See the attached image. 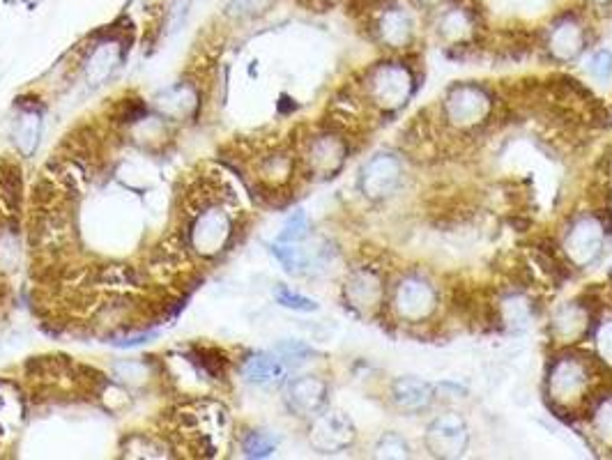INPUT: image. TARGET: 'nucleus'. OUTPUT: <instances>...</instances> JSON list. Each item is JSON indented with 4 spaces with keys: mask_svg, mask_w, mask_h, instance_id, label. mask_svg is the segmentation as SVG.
Wrapping results in <instances>:
<instances>
[{
    "mask_svg": "<svg viewBox=\"0 0 612 460\" xmlns=\"http://www.w3.org/2000/svg\"><path fill=\"white\" fill-rule=\"evenodd\" d=\"M175 435L196 456H217L228 435V412L219 403H191L175 414Z\"/></svg>",
    "mask_w": 612,
    "mask_h": 460,
    "instance_id": "nucleus-1",
    "label": "nucleus"
},
{
    "mask_svg": "<svg viewBox=\"0 0 612 460\" xmlns=\"http://www.w3.org/2000/svg\"><path fill=\"white\" fill-rule=\"evenodd\" d=\"M548 396L550 401L564 410L580 408L596 385V364L585 355H562L557 357L548 371Z\"/></svg>",
    "mask_w": 612,
    "mask_h": 460,
    "instance_id": "nucleus-2",
    "label": "nucleus"
},
{
    "mask_svg": "<svg viewBox=\"0 0 612 460\" xmlns=\"http://www.w3.org/2000/svg\"><path fill=\"white\" fill-rule=\"evenodd\" d=\"M364 95L369 102L387 113L403 109L415 92V74L399 60H385L366 72Z\"/></svg>",
    "mask_w": 612,
    "mask_h": 460,
    "instance_id": "nucleus-3",
    "label": "nucleus"
},
{
    "mask_svg": "<svg viewBox=\"0 0 612 460\" xmlns=\"http://www.w3.org/2000/svg\"><path fill=\"white\" fill-rule=\"evenodd\" d=\"M493 97L477 83H456L442 99V113L451 127L474 129L491 118Z\"/></svg>",
    "mask_w": 612,
    "mask_h": 460,
    "instance_id": "nucleus-4",
    "label": "nucleus"
},
{
    "mask_svg": "<svg viewBox=\"0 0 612 460\" xmlns=\"http://www.w3.org/2000/svg\"><path fill=\"white\" fill-rule=\"evenodd\" d=\"M438 304V290L422 274H405L392 290V309L408 325H422L431 320Z\"/></svg>",
    "mask_w": 612,
    "mask_h": 460,
    "instance_id": "nucleus-5",
    "label": "nucleus"
},
{
    "mask_svg": "<svg viewBox=\"0 0 612 460\" xmlns=\"http://www.w3.org/2000/svg\"><path fill=\"white\" fill-rule=\"evenodd\" d=\"M606 247V228L596 214H580L564 230L562 251L566 260L578 270L594 265Z\"/></svg>",
    "mask_w": 612,
    "mask_h": 460,
    "instance_id": "nucleus-6",
    "label": "nucleus"
},
{
    "mask_svg": "<svg viewBox=\"0 0 612 460\" xmlns=\"http://www.w3.org/2000/svg\"><path fill=\"white\" fill-rule=\"evenodd\" d=\"M35 212V210H33ZM74 242V224L72 217L63 207H47V210H37L33 214V228H30V244L33 251L40 253H60L70 249Z\"/></svg>",
    "mask_w": 612,
    "mask_h": 460,
    "instance_id": "nucleus-7",
    "label": "nucleus"
},
{
    "mask_svg": "<svg viewBox=\"0 0 612 460\" xmlns=\"http://www.w3.org/2000/svg\"><path fill=\"white\" fill-rule=\"evenodd\" d=\"M231 235H233L231 217H228L224 207L212 203L208 207H203V210L198 212V217L194 219V224H191L189 244L196 253L210 258L217 256V253L226 247Z\"/></svg>",
    "mask_w": 612,
    "mask_h": 460,
    "instance_id": "nucleus-8",
    "label": "nucleus"
},
{
    "mask_svg": "<svg viewBox=\"0 0 612 460\" xmlns=\"http://www.w3.org/2000/svg\"><path fill=\"white\" fill-rule=\"evenodd\" d=\"M369 19L373 35L385 49L403 51L415 40V17L408 7L396 3V0H387Z\"/></svg>",
    "mask_w": 612,
    "mask_h": 460,
    "instance_id": "nucleus-9",
    "label": "nucleus"
},
{
    "mask_svg": "<svg viewBox=\"0 0 612 460\" xmlns=\"http://www.w3.org/2000/svg\"><path fill=\"white\" fill-rule=\"evenodd\" d=\"M403 184V164L392 152H378L359 171V191L378 203L399 191Z\"/></svg>",
    "mask_w": 612,
    "mask_h": 460,
    "instance_id": "nucleus-10",
    "label": "nucleus"
},
{
    "mask_svg": "<svg viewBox=\"0 0 612 460\" xmlns=\"http://www.w3.org/2000/svg\"><path fill=\"white\" fill-rule=\"evenodd\" d=\"M587 49V26L580 14H560L546 30V51L557 63H576Z\"/></svg>",
    "mask_w": 612,
    "mask_h": 460,
    "instance_id": "nucleus-11",
    "label": "nucleus"
},
{
    "mask_svg": "<svg viewBox=\"0 0 612 460\" xmlns=\"http://www.w3.org/2000/svg\"><path fill=\"white\" fill-rule=\"evenodd\" d=\"M426 449L438 458H461L468 451L470 428L458 412L438 414L426 428Z\"/></svg>",
    "mask_w": 612,
    "mask_h": 460,
    "instance_id": "nucleus-12",
    "label": "nucleus"
},
{
    "mask_svg": "<svg viewBox=\"0 0 612 460\" xmlns=\"http://www.w3.org/2000/svg\"><path fill=\"white\" fill-rule=\"evenodd\" d=\"M357 437L355 424L348 419V414H343L339 410L316 414V421H313L309 440L311 447L316 451H323V454H339V451H346L348 447H353Z\"/></svg>",
    "mask_w": 612,
    "mask_h": 460,
    "instance_id": "nucleus-13",
    "label": "nucleus"
},
{
    "mask_svg": "<svg viewBox=\"0 0 612 460\" xmlns=\"http://www.w3.org/2000/svg\"><path fill=\"white\" fill-rule=\"evenodd\" d=\"M348 157V145L339 134H318L309 138L304 152V164L316 178H332L343 168Z\"/></svg>",
    "mask_w": 612,
    "mask_h": 460,
    "instance_id": "nucleus-14",
    "label": "nucleus"
},
{
    "mask_svg": "<svg viewBox=\"0 0 612 460\" xmlns=\"http://www.w3.org/2000/svg\"><path fill=\"white\" fill-rule=\"evenodd\" d=\"M343 295L357 313L371 316L385 302V281L376 267H357L346 279Z\"/></svg>",
    "mask_w": 612,
    "mask_h": 460,
    "instance_id": "nucleus-15",
    "label": "nucleus"
},
{
    "mask_svg": "<svg viewBox=\"0 0 612 460\" xmlns=\"http://www.w3.org/2000/svg\"><path fill=\"white\" fill-rule=\"evenodd\" d=\"M589 329H592V311L583 302H566L557 306L553 318H550V334L560 345L583 341Z\"/></svg>",
    "mask_w": 612,
    "mask_h": 460,
    "instance_id": "nucleus-16",
    "label": "nucleus"
},
{
    "mask_svg": "<svg viewBox=\"0 0 612 460\" xmlns=\"http://www.w3.org/2000/svg\"><path fill=\"white\" fill-rule=\"evenodd\" d=\"M435 387L417 375H399L389 385V401L405 414H422L433 405Z\"/></svg>",
    "mask_w": 612,
    "mask_h": 460,
    "instance_id": "nucleus-17",
    "label": "nucleus"
},
{
    "mask_svg": "<svg viewBox=\"0 0 612 460\" xmlns=\"http://www.w3.org/2000/svg\"><path fill=\"white\" fill-rule=\"evenodd\" d=\"M286 403L300 417H316L327 405V382L316 375H304L288 385Z\"/></svg>",
    "mask_w": 612,
    "mask_h": 460,
    "instance_id": "nucleus-18",
    "label": "nucleus"
},
{
    "mask_svg": "<svg viewBox=\"0 0 612 460\" xmlns=\"http://www.w3.org/2000/svg\"><path fill=\"white\" fill-rule=\"evenodd\" d=\"M438 21H435V33H438L442 40L463 46L472 40L474 30H477V21H474V12L465 5H454L447 3L442 10H438Z\"/></svg>",
    "mask_w": 612,
    "mask_h": 460,
    "instance_id": "nucleus-19",
    "label": "nucleus"
},
{
    "mask_svg": "<svg viewBox=\"0 0 612 460\" xmlns=\"http://www.w3.org/2000/svg\"><path fill=\"white\" fill-rule=\"evenodd\" d=\"M122 60V44L118 37H106L93 46L86 63V79L90 86H102Z\"/></svg>",
    "mask_w": 612,
    "mask_h": 460,
    "instance_id": "nucleus-20",
    "label": "nucleus"
},
{
    "mask_svg": "<svg viewBox=\"0 0 612 460\" xmlns=\"http://www.w3.org/2000/svg\"><path fill=\"white\" fill-rule=\"evenodd\" d=\"M244 378L249 382H254V385H279L286 378V366L279 357L267 355V352H256V355H251L247 362L242 366Z\"/></svg>",
    "mask_w": 612,
    "mask_h": 460,
    "instance_id": "nucleus-21",
    "label": "nucleus"
},
{
    "mask_svg": "<svg viewBox=\"0 0 612 460\" xmlns=\"http://www.w3.org/2000/svg\"><path fill=\"white\" fill-rule=\"evenodd\" d=\"M293 168H295V161L286 150H274V152H267L265 157H260L258 178L270 189H277L281 187V184H286L290 180Z\"/></svg>",
    "mask_w": 612,
    "mask_h": 460,
    "instance_id": "nucleus-22",
    "label": "nucleus"
},
{
    "mask_svg": "<svg viewBox=\"0 0 612 460\" xmlns=\"http://www.w3.org/2000/svg\"><path fill=\"white\" fill-rule=\"evenodd\" d=\"M21 203V168L14 161H0V212L14 214Z\"/></svg>",
    "mask_w": 612,
    "mask_h": 460,
    "instance_id": "nucleus-23",
    "label": "nucleus"
},
{
    "mask_svg": "<svg viewBox=\"0 0 612 460\" xmlns=\"http://www.w3.org/2000/svg\"><path fill=\"white\" fill-rule=\"evenodd\" d=\"M500 316L504 325L511 329H527L532 325L534 306L523 295H507L500 302Z\"/></svg>",
    "mask_w": 612,
    "mask_h": 460,
    "instance_id": "nucleus-24",
    "label": "nucleus"
},
{
    "mask_svg": "<svg viewBox=\"0 0 612 460\" xmlns=\"http://www.w3.org/2000/svg\"><path fill=\"white\" fill-rule=\"evenodd\" d=\"M157 104L164 113L173 115V118H182V115L194 111L198 102H196L194 90L187 88V86H175L171 90H166L164 95H159Z\"/></svg>",
    "mask_w": 612,
    "mask_h": 460,
    "instance_id": "nucleus-25",
    "label": "nucleus"
},
{
    "mask_svg": "<svg viewBox=\"0 0 612 460\" xmlns=\"http://www.w3.org/2000/svg\"><path fill=\"white\" fill-rule=\"evenodd\" d=\"M272 253L277 256V260L283 265V270L288 274H302L309 270L311 265L309 251L302 249L297 242H277L272 247Z\"/></svg>",
    "mask_w": 612,
    "mask_h": 460,
    "instance_id": "nucleus-26",
    "label": "nucleus"
},
{
    "mask_svg": "<svg viewBox=\"0 0 612 460\" xmlns=\"http://www.w3.org/2000/svg\"><path fill=\"white\" fill-rule=\"evenodd\" d=\"M40 132H42V120L35 111H28L17 120V125H14V141H17L19 150L24 152V155H30V152L37 148Z\"/></svg>",
    "mask_w": 612,
    "mask_h": 460,
    "instance_id": "nucleus-27",
    "label": "nucleus"
},
{
    "mask_svg": "<svg viewBox=\"0 0 612 460\" xmlns=\"http://www.w3.org/2000/svg\"><path fill=\"white\" fill-rule=\"evenodd\" d=\"M592 433L599 437L606 447H612V394L599 396L594 401Z\"/></svg>",
    "mask_w": 612,
    "mask_h": 460,
    "instance_id": "nucleus-28",
    "label": "nucleus"
},
{
    "mask_svg": "<svg viewBox=\"0 0 612 460\" xmlns=\"http://www.w3.org/2000/svg\"><path fill=\"white\" fill-rule=\"evenodd\" d=\"M191 362H196L198 371H203V375H208V378L219 380L226 375L228 359L224 352L217 348H196L194 359H191Z\"/></svg>",
    "mask_w": 612,
    "mask_h": 460,
    "instance_id": "nucleus-29",
    "label": "nucleus"
},
{
    "mask_svg": "<svg viewBox=\"0 0 612 460\" xmlns=\"http://www.w3.org/2000/svg\"><path fill=\"white\" fill-rule=\"evenodd\" d=\"M277 444H279V437H274L272 433L251 431L242 440V451H244V456H249V458H267L274 454Z\"/></svg>",
    "mask_w": 612,
    "mask_h": 460,
    "instance_id": "nucleus-30",
    "label": "nucleus"
},
{
    "mask_svg": "<svg viewBox=\"0 0 612 460\" xmlns=\"http://www.w3.org/2000/svg\"><path fill=\"white\" fill-rule=\"evenodd\" d=\"M376 456L378 458H410L412 449H410L408 440H405L401 433L387 431L376 442Z\"/></svg>",
    "mask_w": 612,
    "mask_h": 460,
    "instance_id": "nucleus-31",
    "label": "nucleus"
},
{
    "mask_svg": "<svg viewBox=\"0 0 612 460\" xmlns=\"http://www.w3.org/2000/svg\"><path fill=\"white\" fill-rule=\"evenodd\" d=\"M274 0H231L226 7V14L231 19H256L272 10Z\"/></svg>",
    "mask_w": 612,
    "mask_h": 460,
    "instance_id": "nucleus-32",
    "label": "nucleus"
},
{
    "mask_svg": "<svg viewBox=\"0 0 612 460\" xmlns=\"http://www.w3.org/2000/svg\"><path fill=\"white\" fill-rule=\"evenodd\" d=\"M592 332H594L596 357H599L603 364L612 366V318L601 320L596 327L592 325Z\"/></svg>",
    "mask_w": 612,
    "mask_h": 460,
    "instance_id": "nucleus-33",
    "label": "nucleus"
},
{
    "mask_svg": "<svg viewBox=\"0 0 612 460\" xmlns=\"http://www.w3.org/2000/svg\"><path fill=\"white\" fill-rule=\"evenodd\" d=\"M587 72L594 81L608 83L612 79V51L596 49L592 56L587 58Z\"/></svg>",
    "mask_w": 612,
    "mask_h": 460,
    "instance_id": "nucleus-34",
    "label": "nucleus"
},
{
    "mask_svg": "<svg viewBox=\"0 0 612 460\" xmlns=\"http://www.w3.org/2000/svg\"><path fill=\"white\" fill-rule=\"evenodd\" d=\"M309 235V217L304 210H295L283 224L279 242H302Z\"/></svg>",
    "mask_w": 612,
    "mask_h": 460,
    "instance_id": "nucleus-35",
    "label": "nucleus"
},
{
    "mask_svg": "<svg viewBox=\"0 0 612 460\" xmlns=\"http://www.w3.org/2000/svg\"><path fill=\"white\" fill-rule=\"evenodd\" d=\"M277 302L283 306V309H290V311H297V313L318 311L316 299L304 297V295L295 293V290H290V288H277Z\"/></svg>",
    "mask_w": 612,
    "mask_h": 460,
    "instance_id": "nucleus-36",
    "label": "nucleus"
},
{
    "mask_svg": "<svg viewBox=\"0 0 612 460\" xmlns=\"http://www.w3.org/2000/svg\"><path fill=\"white\" fill-rule=\"evenodd\" d=\"M279 355L283 359H290V362H293V359L295 362H304L306 357L313 355V350L309 348V345H304L300 341H283L279 345Z\"/></svg>",
    "mask_w": 612,
    "mask_h": 460,
    "instance_id": "nucleus-37",
    "label": "nucleus"
},
{
    "mask_svg": "<svg viewBox=\"0 0 612 460\" xmlns=\"http://www.w3.org/2000/svg\"><path fill=\"white\" fill-rule=\"evenodd\" d=\"M145 113V109H143V104H139V102H122V106H120V113H118V120L120 122H136V120H141V115Z\"/></svg>",
    "mask_w": 612,
    "mask_h": 460,
    "instance_id": "nucleus-38",
    "label": "nucleus"
},
{
    "mask_svg": "<svg viewBox=\"0 0 612 460\" xmlns=\"http://www.w3.org/2000/svg\"><path fill=\"white\" fill-rule=\"evenodd\" d=\"M155 336H157V332H141V334H136V336H129V339L113 341V345H116V348H136V345L148 343L150 339H155Z\"/></svg>",
    "mask_w": 612,
    "mask_h": 460,
    "instance_id": "nucleus-39",
    "label": "nucleus"
},
{
    "mask_svg": "<svg viewBox=\"0 0 612 460\" xmlns=\"http://www.w3.org/2000/svg\"><path fill=\"white\" fill-rule=\"evenodd\" d=\"M415 3L419 7H424V10H428V12H438L449 3V0H415Z\"/></svg>",
    "mask_w": 612,
    "mask_h": 460,
    "instance_id": "nucleus-40",
    "label": "nucleus"
},
{
    "mask_svg": "<svg viewBox=\"0 0 612 460\" xmlns=\"http://www.w3.org/2000/svg\"><path fill=\"white\" fill-rule=\"evenodd\" d=\"M589 5H594V7H608V5H612V0H587Z\"/></svg>",
    "mask_w": 612,
    "mask_h": 460,
    "instance_id": "nucleus-41",
    "label": "nucleus"
}]
</instances>
